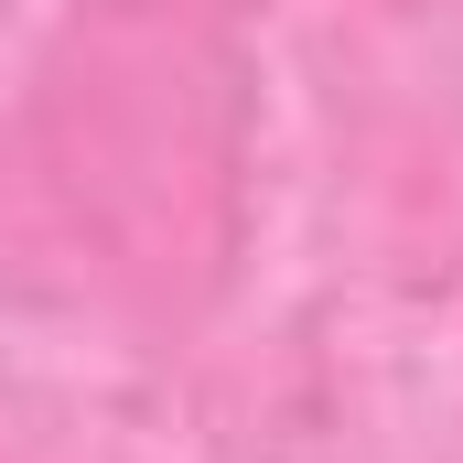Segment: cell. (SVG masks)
<instances>
[{
  "label": "cell",
  "mask_w": 463,
  "mask_h": 463,
  "mask_svg": "<svg viewBox=\"0 0 463 463\" xmlns=\"http://www.w3.org/2000/svg\"><path fill=\"white\" fill-rule=\"evenodd\" d=\"M227 162L237 98L205 33L162 0H118L33 98L22 194L65 227V248H98V269L173 280V259L216 269V227H194V194L227 205Z\"/></svg>",
  "instance_id": "obj_1"
}]
</instances>
